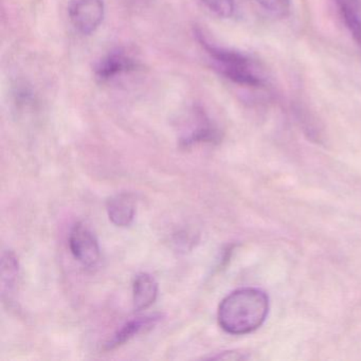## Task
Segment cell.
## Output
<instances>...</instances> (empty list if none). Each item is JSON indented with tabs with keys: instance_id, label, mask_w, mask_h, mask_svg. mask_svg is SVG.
I'll use <instances>...</instances> for the list:
<instances>
[{
	"instance_id": "obj_5",
	"label": "cell",
	"mask_w": 361,
	"mask_h": 361,
	"mask_svg": "<svg viewBox=\"0 0 361 361\" xmlns=\"http://www.w3.org/2000/svg\"><path fill=\"white\" fill-rule=\"evenodd\" d=\"M104 0H77L69 8L71 24L84 35H92L102 24Z\"/></svg>"
},
{
	"instance_id": "obj_10",
	"label": "cell",
	"mask_w": 361,
	"mask_h": 361,
	"mask_svg": "<svg viewBox=\"0 0 361 361\" xmlns=\"http://www.w3.org/2000/svg\"><path fill=\"white\" fill-rule=\"evenodd\" d=\"M18 272H20V266H18V257L12 251H5L1 257V293H3L4 299L13 295L12 293L18 283Z\"/></svg>"
},
{
	"instance_id": "obj_14",
	"label": "cell",
	"mask_w": 361,
	"mask_h": 361,
	"mask_svg": "<svg viewBox=\"0 0 361 361\" xmlns=\"http://www.w3.org/2000/svg\"><path fill=\"white\" fill-rule=\"evenodd\" d=\"M353 1L359 8V10H361V0H353Z\"/></svg>"
},
{
	"instance_id": "obj_13",
	"label": "cell",
	"mask_w": 361,
	"mask_h": 361,
	"mask_svg": "<svg viewBox=\"0 0 361 361\" xmlns=\"http://www.w3.org/2000/svg\"><path fill=\"white\" fill-rule=\"evenodd\" d=\"M255 3L276 18H286L290 11V0H255Z\"/></svg>"
},
{
	"instance_id": "obj_6",
	"label": "cell",
	"mask_w": 361,
	"mask_h": 361,
	"mask_svg": "<svg viewBox=\"0 0 361 361\" xmlns=\"http://www.w3.org/2000/svg\"><path fill=\"white\" fill-rule=\"evenodd\" d=\"M161 314H149V316L138 317V318L132 319L128 321L111 339L105 344V350H111L119 346L123 345L126 342L132 340L136 336L145 334L151 331L157 325V323L161 320Z\"/></svg>"
},
{
	"instance_id": "obj_4",
	"label": "cell",
	"mask_w": 361,
	"mask_h": 361,
	"mask_svg": "<svg viewBox=\"0 0 361 361\" xmlns=\"http://www.w3.org/2000/svg\"><path fill=\"white\" fill-rule=\"evenodd\" d=\"M69 247L84 267L92 268L100 261V246L96 235L83 223H77L69 234Z\"/></svg>"
},
{
	"instance_id": "obj_9",
	"label": "cell",
	"mask_w": 361,
	"mask_h": 361,
	"mask_svg": "<svg viewBox=\"0 0 361 361\" xmlns=\"http://www.w3.org/2000/svg\"><path fill=\"white\" fill-rule=\"evenodd\" d=\"M158 283L152 274L142 272L135 278L133 284V304L138 312L147 310L157 299Z\"/></svg>"
},
{
	"instance_id": "obj_2",
	"label": "cell",
	"mask_w": 361,
	"mask_h": 361,
	"mask_svg": "<svg viewBox=\"0 0 361 361\" xmlns=\"http://www.w3.org/2000/svg\"><path fill=\"white\" fill-rule=\"evenodd\" d=\"M196 37L214 63L215 68L238 85L247 87H262L264 78L251 59L240 52L219 47L210 43L202 32L196 31Z\"/></svg>"
},
{
	"instance_id": "obj_12",
	"label": "cell",
	"mask_w": 361,
	"mask_h": 361,
	"mask_svg": "<svg viewBox=\"0 0 361 361\" xmlns=\"http://www.w3.org/2000/svg\"><path fill=\"white\" fill-rule=\"evenodd\" d=\"M202 5L221 18H230L235 11V0H200Z\"/></svg>"
},
{
	"instance_id": "obj_1",
	"label": "cell",
	"mask_w": 361,
	"mask_h": 361,
	"mask_svg": "<svg viewBox=\"0 0 361 361\" xmlns=\"http://www.w3.org/2000/svg\"><path fill=\"white\" fill-rule=\"evenodd\" d=\"M269 312V298L253 287L236 289L224 298L219 306V324L230 335L252 333L262 326Z\"/></svg>"
},
{
	"instance_id": "obj_7",
	"label": "cell",
	"mask_w": 361,
	"mask_h": 361,
	"mask_svg": "<svg viewBox=\"0 0 361 361\" xmlns=\"http://www.w3.org/2000/svg\"><path fill=\"white\" fill-rule=\"evenodd\" d=\"M109 219L117 227H128L136 215V200L132 193L121 192L111 196L106 202Z\"/></svg>"
},
{
	"instance_id": "obj_3",
	"label": "cell",
	"mask_w": 361,
	"mask_h": 361,
	"mask_svg": "<svg viewBox=\"0 0 361 361\" xmlns=\"http://www.w3.org/2000/svg\"><path fill=\"white\" fill-rule=\"evenodd\" d=\"M221 138V133L204 109L195 107L192 109L187 128L181 133L179 143L181 147H193L200 143H214Z\"/></svg>"
},
{
	"instance_id": "obj_11",
	"label": "cell",
	"mask_w": 361,
	"mask_h": 361,
	"mask_svg": "<svg viewBox=\"0 0 361 361\" xmlns=\"http://www.w3.org/2000/svg\"><path fill=\"white\" fill-rule=\"evenodd\" d=\"M338 11L354 41L361 47V16L353 0H335Z\"/></svg>"
},
{
	"instance_id": "obj_8",
	"label": "cell",
	"mask_w": 361,
	"mask_h": 361,
	"mask_svg": "<svg viewBox=\"0 0 361 361\" xmlns=\"http://www.w3.org/2000/svg\"><path fill=\"white\" fill-rule=\"evenodd\" d=\"M137 64L134 59L130 58L126 52H111L97 64L96 77L101 82L111 81L118 75L136 69Z\"/></svg>"
}]
</instances>
